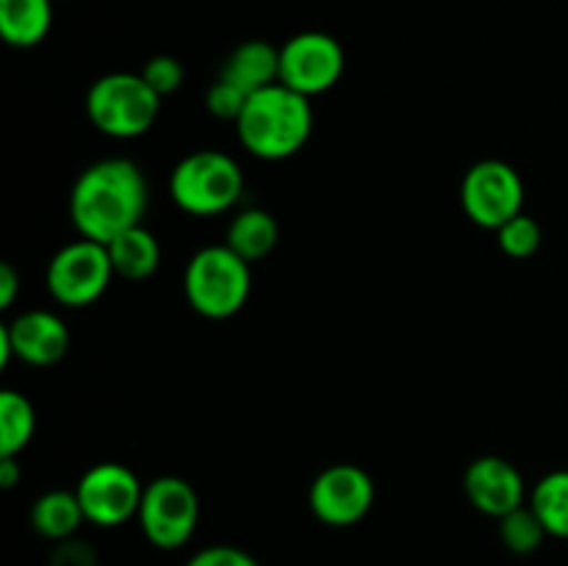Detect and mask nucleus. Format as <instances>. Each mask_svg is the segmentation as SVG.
Instances as JSON below:
<instances>
[{
  "mask_svg": "<svg viewBox=\"0 0 568 566\" xmlns=\"http://www.w3.org/2000/svg\"><path fill=\"white\" fill-rule=\"evenodd\" d=\"M150 189L142 166L122 155L100 159L75 178L70 192V220L78 236L109 244L128 228L142 225Z\"/></svg>",
  "mask_w": 568,
  "mask_h": 566,
  "instance_id": "f257e3e1",
  "label": "nucleus"
},
{
  "mask_svg": "<svg viewBox=\"0 0 568 566\" xmlns=\"http://www.w3.org/2000/svg\"><path fill=\"white\" fill-rule=\"evenodd\" d=\"M314 131L311 98L283 87L281 81L250 94L236 137L250 155L261 161H286L305 148Z\"/></svg>",
  "mask_w": 568,
  "mask_h": 566,
  "instance_id": "f03ea898",
  "label": "nucleus"
},
{
  "mask_svg": "<svg viewBox=\"0 0 568 566\" xmlns=\"http://www.w3.org/2000/svg\"><path fill=\"white\" fill-rule=\"evenodd\" d=\"M253 272L227 244H209L189 259L183 272V294L194 314L205 320H231L247 305Z\"/></svg>",
  "mask_w": 568,
  "mask_h": 566,
  "instance_id": "7ed1b4c3",
  "label": "nucleus"
},
{
  "mask_svg": "<svg viewBox=\"0 0 568 566\" xmlns=\"http://www.w3.org/2000/svg\"><path fill=\"white\" fill-rule=\"evenodd\" d=\"M244 194V172L233 155L222 150H197L172 166L170 198L192 216H216L239 205Z\"/></svg>",
  "mask_w": 568,
  "mask_h": 566,
  "instance_id": "20e7f679",
  "label": "nucleus"
},
{
  "mask_svg": "<svg viewBox=\"0 0 568 566\" xmlns=\"http://www.w3.org/2000/svg\"><path fill=\"white\" fill-rule=\"evenodd\" d=\"M161 100L142 72H109L87 92V117L103 137L136 139L155 125Z\"/></svg>",
  "mask_w": 568,
  "mask_h": 566,
  "instance_id": "39448f33",
  "label": "nucleus"
},
{
  "mask_svg": "<svg viewBox=\"0 0 568 566\" xmlns=\"http://www.w3.org/2000/svg\"><path fill=\"white\" fill-rule=\"evenodd\" d=\"M139 527L144 538L159 549H181L192 542L200 525V497L189 481L161 475L144 486L139 505Z\"/></svg>",
  "mask_w": 568,
  "mask_h": 566,
  "instance_id": "423d86ee",
  "label": "nucleus"
},
{
  "mask_svg": "<svg viewBox=\"0 0 568 566\" xmlns=\"http://www.w3.org/2000/svg\"><path fill=\"white\" fill-rule=\"evenodd\" d=\"M111 277H114V264L109 247L92 239H75L50 259L44 283L50 297L59 305L87 309L109 292Z\"/></svg>",
  "mask_w": 568,
  "mask_h": 566,
  "instance_id": "0eeeda50",
  "label": "nucleus"
},
{
  "mask_svg": "<svg viewBox=\"0 0 568 566\" xmlns=\"http://www.w3.org/2000/svg\"><path fill=\"white\" fill-rule=\"evenodd\" d=\"M460 205L477 228L499 231L525 211V181L508 161L483 159L460 181Z\"/></svg>",
  "mask_w": 568,
  "mask_h": 566,
  "instance_id": "6e6552de",
  "label": "nucleus"
},
{
  "mask_svg": "<svg viewBox=\"0 0 568 566\" xmlns=\"http://www.w3.org/2000/svg\"><path fill=\"white\" fill-rule=\"evenodd\" d=\"M75 494L87 522L98 527H120L139 514L144 486L131 466L103 461L83 472Z\"/></svg>",
  "mask_w": 568,
  "mask_h": 566,
  "instance_id": "1a4fd4ad",
  "label": "nucleus"
},
{
  "mask_svg": "<svg viewBox=\"0 0 568 566\" xmlns=\"http://www.w3.org/2000/svg\"><path fill=\"white\" fill-rule=\"evenodd\" d=\"M344 64L347 59L336 37L325 31L294 33L281 48V83L305 98H316L342 81Z\"/></svg>",
  "mask_w": 568,
  "mask_h": 566,
  "instance_id": "9d476101",
  "label": "nucleus"
},
{
  "mask_svg": "<svg viewBox=\"0 0 568 566\" xmlns=\"http://www.w3.org/2000/svg\"><path fill=\"white\" fill-rule=\"evenodd\" d=\"M308 505L322 525H358L375 505V481L355 464H333L311 483Z\"/></svg>",
  "mask_w": 568,
  "mask_h": 566,
  "instance_id": "9b49d317",
  "label": "nucleus"
},
{
  "mask_svg": "<svg viewBox=\"0 0 568 566\" xmlns=\"http://www.w3.org/2000/svg\"><path fill=\"white\" fill-rule=\"evenodd\" d=\"M464 494L471 508L483 516L503 519L510 511L521 508L527 486L521 472L503 455H480L464 472Z\"/></svg>",
  "mask_w": 568,
  "mask_h": 566,
  "instance_id": "f8f14e48",
  "label": "nucleus"
},
{
  "mask_svg": "<svg viewBox=\"0 0 568 566\" xmlns=\"http://www.w3.org/2000/svg\"><path fill=\"white\" fill-rule=\"evenodd\" d=\"M6 327H9L14 358L28 366H53L70 350V327L53 311H22L20 316L6 322Z\"/></svg>",
  "mask_w": 568,
  "mask_h": 566,
  "instance_id": "ddd939ff",
  "label": "nucleus"
},
{
  "mask_svg": "<svg viewBox=\"0 0 568 566\" xmlns=\"http://www.w3.org/2000/svg\"><path fill=\"white\" fill-rule=\"evenodd\" d=\"M220 78L242 89L244 94L261 92L281 81V48L264 42V39L236 44L231 55L222 61Z\"/></svg>",
  "mask_w": 568,
  "mask_h": 566,
  "instance_id": "4468645a",
  "label": "nucleus"
},
{
  "mask_svg": "<svg viewBox=\"0 0 568 566\" xmlns=\"http://www.w3.org/2000/svg\"><path fill=\"white\" fill-rule=\"evenodd\" d=\"M277 239H281V225L270 211L258 209V205L236 211L225 233L227 247L242 255L247 264L264 261L277 247Z\"/></svg>",
  "mask_w": 568,
  "mask_h": 566,
  "instance_id": "2eb2a0df",
  "label": "nucleus"
},
{
  "mask_svg": "<svg viewBox=\"0 0 568 566\" xmlns=\"http://www.w3.org/2000/svg\"><path fill=\"white\" fill-rule=\"evenodd\" d=\"M105 247H109L111 264H114V275L125 277V281H148V277L155 275V270L161 266L159 239H155V233L144 225L128 228L125 233L111 239Z\"/></svg>",
  "mask_w": 568,
  "mask_h": 566,
  "instance_id": "dca6fc26",
  "label": "nucleus"
},
{
  "mask_svg": "<svg viewBox=\"0 0 568 566\" xmlns=\"http://www.w3.org/2000/svg\"><path fill=\"white\" fill-rule=\"evenodd\" d=\"M53 26V0H0V33L11 48H37Z\"/></svg>",
  "mask_w": 568,
  "mask_h": 566,
  "instance_id": "f3484780",
  "label": "nucleus"
},
{
  "mask_svg": "<svg viewBox=\"0 0 568 566\" xmlns=\"http://www.w3.org/2000/svg\"><path fill=\"white\" fill-rule=\"evenodd\" d=\"M81 522H87V516H83L81 503H78V494L67 492V488L44 492L31 508V527L37 530V536L48 538L53 544L75 536Z\"/></svg>",
  "mask_w": 568,
  "mask_h": 566,
  "instance_id": "a211bd4d",
  "label": "nucleus"
},
{
  "mask_svg": "<svg viewBox=\"0 0 568 566\" xmlns=\"http://www.w3.org/2000/svg\"><path fill=\"white\" fill-rule=\"evenodd\" d=\"M37 433L31 400L14 388L0 392V455H20Z\"/></svg>",
  "mask_w": 568,
  "mask_h": 566,
  "instance_id": "6ab92c4d",
  "label": "nucleus"
},
{
  "mask_svg": "<svg viewBox=\"0 0 568 566\" xmlns=\"http://www.w3.org/2000/svg\"><path fill=\"white\" fill-rule=\"evenodd\" d=\"M530 508L547 527L549 536L568 538V469H555L536 483Z\"/></svg>",
  "mask_w": 568,
  "mask_h": 566,
  "instance_id": "aec40b11",
  "label": "nucleus"
},
{
  "mask_svg": "<svg viewBox=\"0 0 568 566\" xmlns=\"http://www.w3.org/2000/svg\"><path fill=\"white\" fill-rule=\"evenodd\" d=\"M499 522V542L505 549H510L514 555H532L544 544V538L549 536L547 527L541 525V519L536 516V511L530 505H521V508L510 511L508 516H503Z\"/></svg>",
  "mask_w": 568,
  "mask_h": 566,
  "instance_id": "412c9836",
  "label": "nucleus"
},
{
  "mask_svg": "<svg viewBox=\"0 0 568 566\" xmlns=\"http://www.w3.org/2000/svg\"><path fill=\"white\" fill-rule=\"evenodd\" d=\"M541 225L525 211L497 231V244L508 259H530L541 247Z\"/></svg>",
  "mask_w": 568,
  "mask_h": 566,
  "instance_id": "4be33fe9",
  "label": "nucleus"
},
{
  "mask_svg": "<svg viewBox=\"0 0 568 566\" xmlns=\"http://www.w3.org/2000/svg\"><path fill=\"white\" fill-rule=\"evenodd\" d=\"M142 78L148 81V87L153 89L159 98H170V94H175L178 89L183 87V78H186V72H183V64L175 59V55H153V59H148V64L142 67Z\"/></svg>",
  "mask_w": 568,
  "mask_h": 566,
  "instance_id": "5701e85b",
  "label": "nucleus"
},
{
  "mask_svg": "<svg viewBox=\"0 0 568 566\" xmlns=\"http://www.w3.org/2000/svg\"><path fill=\"white\" fill-rule=\"evenodd\" d=\"M247 98L250 94H244L239 87L216 78V83H211V89L205 92V109H209V114L216 117V120H227L236 125L244 105H247Z\"/></svg>",
  "mask_w": 568,
  "mask_h": 566,
  "instance_id": "b1692460",
  "label": "nucleus"
},
{
  "mask_svg": "<svg viewBox=\"0 0 568 566\" xmlns=\"http://www.w3.org/2000/svg\"><path fill=\"white\" fill-rule=\"evenodd\" d=\"M48 566H100V555L89 542L70 536L64 542L53 544Z\"/></svg>",
  "mask_w": 568,
  "mask_h": 566,
  "instance_id": "393cba45",
  "label": "nucleus"
},
{
  "mask_svg": "<svg viewBox=\"0 0 568 566\" xmlns=\"http://www.w3.org/2000/svg\"><path fill=\"white\" fill-rule=\"evenodd\" d=\"M183 566H261L247 549L231 547V544H214L194 553Z\"/></svg>",
  "mask_w": 568,
  "mask_h": 566,
  "instance_id": "a878e982",
  "label": "nucleus"
},
{
  "mask_svg": "<svg viewBox=\"0 0 568 566\" xmlns=\"http://www.w3.org/2000/svg\"><path fill=\"white\" fill-rule=\"evenodd\" d=\"M17 294H20V272L9 261H3L0 264V309H11Z\"/></svg>",
  "mask_w": 568,
  "mask_h": 566,
  "instance_id": "bb28decb",
  "label": "nucleus"
},
{
  "mask_svg": "<svg viewBox=\"0 0 568 566\" xmlns=\"http://www.w3.org/2000/svg\"><path fill=\"white\" fill-rule=\"evenodd\" d=\"M22 477V466L17 455H0V486L14 488Z\"/></svg>",
  "mask_w": 568,
  "mask_h": 566,
  "instance_id": "cd10ccee",
  "label": "nucleus"
},
{
  "mask_svg": "<svg viewBox=\"0 0 568 566\" xmlns=\"http://www.w3.org/2000/svg\"><path fill=\"white\" fill-rule=\"evenodd\" d=\"M11 358H14V347H11V336H9V327L0 325V366H9Z\"/></svg>",
  "mask_w": 568,
  "mask_h": 566,
  "instance_id": "c85d7f7f",
  "label": "nucleus"
}]
</instances>
